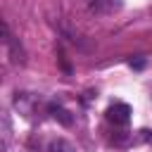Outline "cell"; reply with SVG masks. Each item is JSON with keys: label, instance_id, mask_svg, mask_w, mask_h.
Segmentation results:
<instances>
[{"label": "cell", "instance_id": "cell-1", "mask_svg": "<svg viewBox=\"0 0 152 152\" xmlns=\"http://www.w3.org/2000/svg\"><path fill=\"white\" fill-rule=\"evenodd\" d=\"M107 119L112 124H116V126H126L131 121V107L126 102H116V104H112L107 109Z\"/></svg>", "mask_w": 152, "mask_h": 152}, {"label": "cell", "instance_id": "cell-2", "mask_svg": "<svg viewBox=\"0 0 152 152\" xmlns=\"http://www.w3.org/2000/svg\"><path fill=\"white\" fill-rule=\"evenodd\" d=\"M48 152H76V150H74V145H71L69 140H64V138H57V140H52V142H50Z\"/></svg>", "mask_w": 152, "mask_h": 152}, {"label": "cell", "instance_id": "cell-3", "mask_svg": "<svg viewBox=\"0 0 152 152\" xmlns=\"http://www.w3.org/2000/svg\"><path fill=\"white\" fill-rule=\"evenodd\" d=\"M50 112H52V116H55L59 124H64V126H71V121H74V119H71V114H69L64 107H55V104H52V107H50Z\"/></svg>", "mask_w": 152, "mask_h": 152}, {"label": "cell", "instance_id": "cell-4", "mask_svg": "<svg viewBox=\"0 0 152 152\" xmlns=\"http://www.w3.org/2000/svg\"><path fill=\"white\" fill-rule=\"evenodd\" d=\"M131 66H133V69H142L145 62H142V59H135V62H131Z\"/></svg>", "mask_w": 152, "mask_h": 152}]
</instances>
